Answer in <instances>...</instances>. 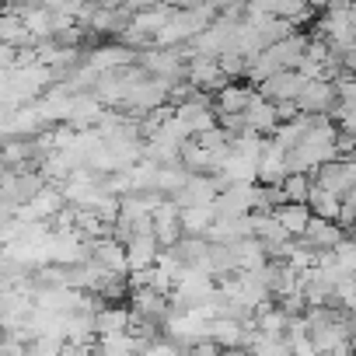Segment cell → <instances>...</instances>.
<instances>
[{"label": "cell", "instance_id": "cell-21", "mask_svg": "<svg viewBox=\"0 0 356 356\" xmlns=\"http://www.w3.org/2000/svg\"><path fill=\"white\" fill-rule=\"evenodd\" d=\"M213 224H217V210L213 207L182 210V231H186V238H207Z\"/></svg>", "mask_w": 356, "mask_h": 356}, {"label": "cell", "instance_id": "cell-1", "mask_svg": "<svg viewBox=\"0 0 356 356\" xmlns=\"http://www.w3.org/2000/svg\"><path fill=\"white\" fill-rule=\"evenodd\" d=\"M314 39L328 42L335 53L349 56L356 49V25H353V15H349V4H332L325 8V15L314 22Z\"/></svg>", "mask_w": 356, "mask_h": 356}, {"label": "cell", "instance_id": "cell-2", "mask_svg": "<svg viewBox=\"0 0 356 356\" xmlns=\"http://www.w3.org/2000/svg\"><path fill=\"white\" fill-rule=\"evenodd\" d=\"M217 290L220 286L213 283V276H207L200 269H186L171 293V304H175V311H200L203 304H210L217 297Z\"/></svg>", "mask_w": 356, "mask_h": 356}, {"label": "cell", "instance_id": "cell-24", "mask_svg": "<svg viewBox=\"0 0 356 356\" xmlns=\"http://www.w3.org/2000/svg\"><path fill=\"white\" fill-rule=\"evenodd\" d=\"M255 328L266 332V335H286V328H290V314H286L280 304H266V307L255 314Z\"/></svg>", "mask_w": 356, "mask_h": 356}, {"label": "cell", "instance_id": "cell-5", "mask_svg": "<svg viewBox=\"0 0 356 356\" xmlns=\"http://www.w3.org/2000/svg\"><path fill=\"white\" fill-rule=\"evenodd\" d=\"M186 81H189L196 91H203V95H220V91L231 84V77L224 74V63L213 60V56H189Z\"/></svg>", "mask_w": 356, "mask_h": 356}, {"label": "cell", "instance_id": "cell-19", "mask_svg": "<svg viewBox=\"0 0 356 356\" xmlns=\"http://www.w3.org/2000/svg\"><path fill=\"white\" fill-rule=\"evenodd\" d=\"M234 259H238V273H262L273 259L266 252V245L259 238H248V241H238L234 245Z\"/></svg>", "mask_w": 356, "mask_h": 356}, {"label": "cell", "instance_id": "cell-7", "mask_svg": "<svg viewBox=\"0 0 356 356\" xmlns=\"http://www.w3.org/2000/svg\"><path fill=\"white\" fill-rule=\"evenodd\" d=\"M136 49H129V46H122V42H105V46H95V49H88L84 53V60H88V67L91 70H98V74H112V70H126V67H133L136 63Z\"/></svg>", "mask_w": 356, "mask_h": 356}, {"label": "cell", "instance_id": "cell-27", "mask_svg": "<svg viewBox=\"0 0 356 356\" xmlns=\"http://www.w3.org/2000/svg\"><path fill=\"white\" fill-rule=\"evenodd\" d=\"M143 356H189V353L178 346V342H171L168 335H161L157 342H150V346L143 349Z\"/></svg>", "mask_w": 356, "mask_h": 356}, {"label": "cell", "instance_id": "cell-20", "mask_svg": "<svg viewBox=\"0 0 356 356\" xmlns=\"http://www.w3.org/2000/svg\"><path fill=\"white\" fill-rule=\"evenodd\" d=\"M273 217L293 234V238H304V231H307V224H311V207L307 203H283V207H276L273 210Z\"/></svg>", "mask_w": 356, "mask_h": 356}, {"label": "cell", "instance_id": "cell-4", "mask_svg": "<svg viewBox=\"0 0 356 356\" xmlns=\"http://www.w3.org/2000/svg\"><path fill=\"white\" fill-rule=\"evenodd\" d=\"M164 335L189 353L200 342H210V321H203L196 311H175V318L164 325Z\"/></svg>", "mask_w": 356, "mask_h": 356}, {"label": "cell", "instance_id": "cell-14", "mask_svg": "<svg viewBox=\"0 0 356 356\" xmlns=\"http://www.w3.org/2000/svg\"><path fill=\"white\" fill-rule=\"evenodd\" d=\"M91 262H98L108 276H119L126 280L129 276V259H126V245L119 238H105V241H95L91 245Z\"/></svg>", "mask_w": 356, "mask_h": 356}, {"label": "cell", "instance_id": "cell-12", "mask_svg": "<svg viewBox=\"0 0 356 356\" xmlns=\"http://www.w3.org/2000/svg\"><path fill=\"white\" fill-rule=\"evenodd\" d=\"M259 98V88L252 84H227L220 95H213V108H217V119H231V115H245L248 105Z\"/></svg>", "mask_w": 356, "mask_h": 356}, {"label": "cell", "instance_id": "cell-25", "mask_svg": "<svg viewBox=\"0 0 356 356\" xmlns=\"http://www.w3.org/2000/svg\"><path fill=\"white\" fill-rule=\"evenodd\" d=\"M98 353L102 356H143V346L126 332V335H102L98 339Z\"/></svg>", "mask_w": 356, "mask_h": 356}, {"label": "cell", "instance_id": "cell-18", "mask_svg": "<svg viewBox=\"0 0 356 356\" xmlns=\"http://www.w3.org/2000/svg\"><path fill=\"white\" fill-rule=\"evenodd\" d=\"M133 325V307L126 304H102L98 311V339L102 335H126Z\"/></svg>", "mask_w": 356, "mask_h": 356}, {"label": "cell", "instance_id": "cell-15", "mask_svg": "<svg viewBox=\"0 0 356 356\" xmlns=\"http://www.w3.org/2000/svg\"><path fill=\"white\" fill-rule=\"evenodd\" d=\"M161 245L154 234H136L126 241V259H129V273H140V269H154L157 259H161Z\"/></svg>", "mask_w": 356, "mask_h": 356}, {"label": "cell", "instance_id": "cell-26", "mask_svg": "<svg viewBox=\"0 0 356 356\" xmlns=\"http://www.w3.org/2000/svg\"><path fill=\"white\" fill-rule=\"evenodd\" d=\"M280 189H283L286 203H307V196H311V189H314V178H307V175H290Z\"/></svg>", "mask_w": 356, "mask_h": 356}, {"label": "cell", "instance_id": "cell-9", "mask_svg": "<svg viewBox=\"0 0 356 356\" xmlns=\"http://www.w3.org/2000/svg\"><path fill=\"white\" fill-rule=\"evenodd\" d=\"M129 307H133L136 318L154 321V325H161V328L175 318V304H171V297H164V293H157V290H133Z\"/></svg>", "mask_w": 356, "mask_h": 356}, {"label": "cell", "instance_id": "cell-11", "mask_svg": "<svg viewBox=\"0 0 356 356\" xmlns=\"http://www.w3.org/2000/svg\"><path fill=\"white\" fill-rule=\"evenodd\" d=\"M286 178H290L286 150L269 136V140H266V150H262V157H259V186H266V189H280Z\"/></svg>", "mask_w": 356, "mask_h": 356}, {"label": "cell", "instance_id": "cell-13", "mask_svg": "<svg viewBox=\"0 0 356 356\" xmlns=\"http://www.w3.org/2000/svg\"><path fill=\"white\" fill-rule=\"evenodd\" d=\"M300 241H304L307 248H314L318 255H325V252H335V248L346 241V231H342V224H335V220L311 217V224H307V231H304Z\"/></svg>", "mask_w": 356, "mask_h": 356}, {"label": "cell", "instance_id": "cell-28", "mask_svg": "<svg viewBox=\"0 0 356 356\" xmlns=\"http://www.w3.org/2000/svg\"><path fill=\"white\" fill-rule=\"evenodd\" d=\"M189 356H227L217 342H200L196 349H189Z\"/></svg>", "mask_w": 356, "mask_h": 356}, {"label": "cell", "instance_id": "cell-29", "mask_svg": "<svg viewBox=\"0 0 356 356\" xmlns=\"http://www.w3.org/2000/svg\"><path fill=\"white\" fill-rule=\"evenodd\" d=\"M227 356H252V353H248V349H231Z\"/></svg>", "mask_w": 356, "mask_h": 356}, {"label": "cell", "instance_id": "cell-17", "mask_svg": "<svg viewBox=\"0 0 356 356\" xmlns=\"http://www.w3.org/2000/svg\"><path fill=\"white\" fill-rule=\"evenodd\" d=\"M245 122H248V129H252V133H259V136H273V133L280 129V108L259 95V98L248 105Z\"/></svg>", "mask_w": 356, "mask_h": 356}, {"label": "cell", "instance_id": "cell-22", "mask_svg": "<svg viewBox=\"0 0 356 356\" xmlns=\"http://www.w3.org/2000/svg\"><path fill=\"white\" fill-rule=\"evenodd\" d=\"M307 207H311V213L314 217H321V220H342V200L339 196H332L328 189H321V186H314L311 189V196H307Z\"/></svg>", "mask_w": 356, "mask_h": 356}, {"label": "cell", "instance_id": "cell-23", "mask_svg": "<svg viewBox=\"0 0 356 356\" xmlns=\"http://www.w3.org/2000/svg\"><path fill=\"white\" fill-rule=\"evenodd\" d=\"M262 8H266V15H273V18L293 25V29L314 18V8H307V4H293V0H280V4H262Z\"/></svg>", "mask_w": 356, "mask_h": 356}, {"label": "cell", "instance_id": "cell-8", "mask_svg": "<svg viewBox=\"0 0 356 356\" xmlns=\"http://www.w3.org/2000/svg\"><path fill=\"white\" fill-rule=\"evenodd\" d=\"M300 115H332L339 108V91L332 81H307L304 95L297 98Z\"/></svg>", "mask_w": 356, "mask_h": 356}, {"label": "cell", "instance_id": "cell-10", "mask_svg": "<svg viewBox=\"0 0 356 356\" xmlns=\"http://www.w3.org/2000/svg\"><path fill=\"white\" fill-rule=\"evenodd\" d=\"M304 88H307V81H304L297 70H283V74L269 77V81L259 88V95H262L266 102H273V105H297V98L304 95Z\"/></svg>", "mask_w": 356, "mask_h": 356}, {"label": "cell", "instance_id": "cell-6", "mask_svg": "<svg viewBox=\"0 0 356 356\" xmlns=\"http://www.w3.org/2000/svg\"><path fill=\"white\" fill-rule=\"evenodd\" d=\"M314 186L328 189L332 196H339V200L346 203V200L353 196V189H356V164H353L349 157H339V161L318 168V171H314Z\"/></svg>", "mask_w": 356, "mask_h": 356}, {"label": "cell", "instance_id": "cell-16", "mask_svg": "<svg viewBox=\"0 0 356 356\" xmlns=\"http://www.w3.org/2000/svg\"><path fill=\"white\" fill-rule=\"evenodd\" d=\"M224 178V186H255L259 182V161L241 157V154H227V161L217 171Z\"/></svg>", "mask_w": 356, "mask_h": 356}, {"label": "cell", "instance_id": "cell-3", "mask_svg": "<svg viewBox=\"0 0 356 356\" xmlns=\"http://www.w3.org/2000/svg\"><path fill=\"white\" fill-rule=\"evenodd\" d=\"M136 63H140L150 77L168 81V84H178V81L186 77V67H189V60L182 56V49H157V46L143 49V53L136 56Z\"/></svg>", "mask_w": 356, "mask_h": 356}]
</instances>
